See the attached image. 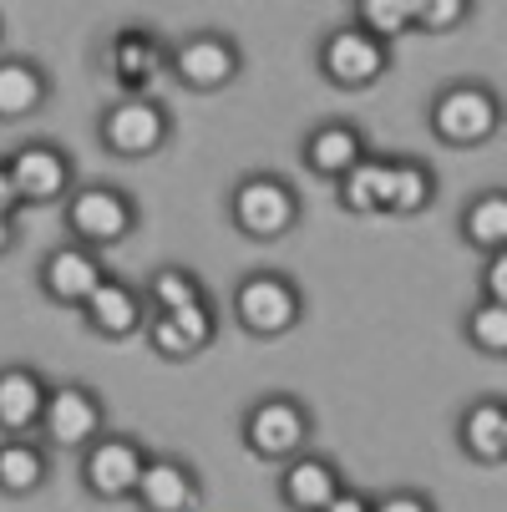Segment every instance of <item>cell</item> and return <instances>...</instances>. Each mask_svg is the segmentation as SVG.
<instances>
[{
  "mask_svg": "<svg viewBox=\"0 0 507 512\" xmlns=\"http://www.w3.org/2000/svg\"><path fill=\"white\" fill-rule=\"evenodd\" d=\"M16 244H21V224H16V218H6V213H0V259H6Z\"/></svg>",
  "mask_w": 507,
  "mask_h": 512,
  "instance_id": "obj_34",
  "label": "cell"
},
{
  "mask_svg": "<svg viewBox=\"0 0 507 512\" xmlns=\"http://www.w3.org/2000/svg\"><path fill=\"white\" fill-rule=\"evenodd\" d=\"M142 289V305H148V315H173V310H193V305H208V284L198 269L188 264H158L148 279L137 284Z\"/></svg>",
  "mask_w": 507,
  "mask_h": 512,
  "instance_id": "obj_24",
  "label": "cell"
},
{
  "mask_svg": "<svg viewBox=\"0 0 507 512\" xmlns=\"http://www.w3.org/2000/svg\"><path fill=\"white\" fill-rule=\"evenodd\" d=\"M320 512H371V492H360V487H350V482H345V487L320 507Z\"/></svg>",
  "mask_w": 507,
  "mask_h": 512,
  "instance_id": "obj_32",
  "label": "cell"
},
{
  "mask_svg": "<svg viewBox=\"0 0 507 512\" xmlns=\"http://www.w3.org/2000/svg\"><path fill=\"white\" fill-rule=\"evenodd\" d=\"M97 142L102 153L122 158V163H148L158 153H168L173 142V112L163 97H112L97 112Z\"/></svg>",
  "mask_w": 507,
  "mask_h": 512,
  "instance_id": "obj_6",
  "label": "cell"
},
{
  "mask_svg": "<svg viewBox=\"0 0 507 512\" xmlns=\"http://www.w3.org/2000/svg\"><path fill=\"white\" fill-rule=\"evenodd\" d=\"M371 512H442V507L421 487H386V492H371Z\"/></svg>",
  "mask_w": 507,
  "mask_h": 512,
  "instance_id": "obj_30",
  "label": "cell"
},
{
  "mask_svg": "<svg viewBox=\"0 0 507 512\" xmlns=\"http://www.w3.org/2000/svg\"><path fill=\"white\" fill-rule=\"evenodd\" d=\"M345 21H355V26L366 31V36H376V41L396 46L401 36H411V21H416V0H355Z\"/></svg>",
  "mask_w": 507,
  "mask_h": 512,
  "instance_id": "obj_27",
  "label": "cell"
},
{
  "mask_svg": "<svg viewBox=\"0 0 507 512\" xmlns=\"http://www.w3.org/2000/svg\"><path fill=\"white\" fill-rule=\"evenodd\" d=\"M51 482V452L36 436H0V497H36Z\"/></svg>",
  "mask_w": 507,
  "mask_h": 512,
  "instance_id": "obj_23",
  "label": "cell"
},
{
  "mask_svg": "<svg viewBox=\"0 0 507 512\" xmlns=\"http://www.w3.org/2000/svg\"><path fill=\"white\" fill-rule=\"evenodd\" d=\"M396 66V46L366 36L355 21H340L320 36L315 46V71L320 82L335 92H371L376 82H386V71Z\"/></svg>",
  "mask_w": 507,
  "mask_h": 512,
  "instance_id": "obj_7",
  "label": "cell"
},
{
  "mask_svg": "<svg viewBox=\"0 0 507 512\" xmlns=\"http://www.w3.org/2000/svg\"><path fill=\"white\" fill-rule=\"evenodd\" d=\"M477 300L487 305H507V249L487 254L482 259V274H477Z\"/></svg>",
  "mask_w": 507,
  "mask_h": 512,
  "instance_id": "obj_31",
  "label": "cell"
},
{
  "mask_svg": "<svg viewBox=\"0 0 507 512\" xmlns=\"http://www.w3.org/2000/svg\"><path fill=\"white\" fill-rule=\"evenodd\" d=\"M386 168H391V198H386V213L391 218H416V213H426L431 203H437V168L431 163H421V158H411V153H396V158H386Z\"/></svg>",
  "mask_w": 507,
  "mask_h": 512,
  "instance_id": "obj_25",
  "label": "cell"
},
{
  "mask_svg": "<svg viewBox=\"0 0 507 512\" xmlns=\"http://www.w3.org/2000/svg\"><path fill=\"white\" fill-rule=\"evenodd\" d=\"M426 127L442 148H457V153L487 148L502 132V97L492 82H477V77L442 82L426 102Z\"/></svg>",
  "mask_w": 507,
  "mask_h": 512,
  "instance_id": "obj_3",
  "label": "cell"
},
{
  "mask_svg": "<svg viewBox=\"0 0 507 512\" xmlns=\"http://www.w3.org/2000/svg\"><path fill=\"white\" fill-rule=\"evenodd\" d=\"M366 153H371V148H366V132H360L350 117H320V122L300 137L305 168H310L315 178H325V183H340Z\"/></svg>",
  "mask_w": 507,
  "mask_h": 512,
  "instance_id": "obj_18",
  "label": "cell"
},
{
  "mask_svg": "<svg viewBox=\"0 0 507 512\" xmlns=\"http://www.w3.org/2000/svg\"><path fill=\"white\" fill-rule=\"evenodd\" d=\"M107 77L122 87L117 97H148L153 82L168 71V41L153 31V26H117L107 36Z\"/></svg>",
  "mask_w": 507,
  "mask_h": 512,
  "instance_id": "obj_13",
  "label": "cell"
},
{
  "mask_svg": "<svg viewBox=\"0 0 507 512\" xmlns=\"http://www.w3.org/2000/svg\"><path fill=\"white\" fill-rule=\"evenodd\" d=\"M51 71L36 56H0V122H26L51 102Z\"/></svg>",
  "mask_w": 507,
  "mask_h": 512,
  "instance_id": "obj_21",
  "label": "cell"
},
{
  "mask_svg": "<svg viewBox=\"0 0 507 512\" xmlns=\"http://www.w3.org/2000/svg\"><path fill=\"white\" fill-rule=\"evenodd\" d=\"M168 77L183 92H198V97L229 92L244 77V46H239V36H229L219 26L188 31V36L168 41Z\"/></svg>",
  "mask_w": 507,
  "mask_h": 512,
  "instance_id": "obj_8",
  "label": "cell"
},
{
  "mask_svg": "<svg viewBox=\"0 0 507 512\" xmlns=\"http://www.w3.org/2000/svg\"><path fill=\"white\" fill-rule=\"evenodd\" d=\"M46 396H51V381L41 376V365H26V360L0 365V436H36Z\"/></svg>",
  "mask_w": 507,
  "mask_h": 512,
  "instance_id": "obj_19",
  "label": "cell"
},
{
  "mask_svg": "<svg viewBox=\"0 0 507 512\" xmlns=\"http://www.w3.org/2000/svg\"><path fill=\"white\" fill-rule=\"evenodd\" d=\"M472 21V0H416V21L411 31H426V36H447L457 26Z\"/></svg>",
  "mask_w": 507,
  "mask_h": 512,
  "instance_id": "obj_29",
  "label": "cell"
},
{
  "mask_svg": "<svg viewBox=\"0 0 507 512\" xmlns=\"http://www.w3.org/2000/svg\"><path fill=\"white\" fill-rule=\"evenodd\" d=\"M77 315H82V325H87L97 340H132V335H142V325H148L142 289H137L132 279H122V274H107Z\"/></svg>",
  "mask_w": 507,
  "mask_h": 512,
  "instance_id": "obj_16",
  "label": "cell"
},
{
  "mask_svg": "<svg viewBox=\"0 0 507 512\" xmlns=\"http://www.w3.org/2000/svg\"><path fill=\"white\" fill-rule=\"evenodd\" d=\"M6 173L11 188L21 198V208H51L66 203V193L77 188V158L51 137H26L21 148L6 153Z\"/></svg>",
  "mask_w": 507,
  "mask_h": 512,
  "instance_id": "obj_11",
  "label": "cell"
},
{
  "mask_svg": "<svg viewBox=\"0 0 507 512\" xmlns=\"http://www.w3.org/2000/svg\"><path fill=\"white\" fill-rule=\"evenodd\" d=\"M142 340H148V350L163 355V360H193V355H203L213 340H219V305L208 300V305H193V310L148 315Z\"/></svg>",
  "mask_w": 507,
  "mask_h": 512,
  "instance_id": "obj_17",
  "label": "cell"
},
{
  "mask_svg": "<svg viewBox=\"0 0 507 512\" xmlns=\"http://www.w3.org/2000/svg\"><path fill=\"white\" fill-rule=\"evenodd\" d=\"M61 229H66L71 244L107 254V249L127 244L142 229V208H137V198L122 183H102V178L97 183H77L66 193V203H61Z\"/></svg>",
  "mask_w": 507,
  "mask_h": 512,
  "instance_id": "obj_4",
  "label": "cell"
},
{
  "mask_svg": "<svg viewBox=\"0 0 507 512\" xmlns=\"http://www.w3.org/2000/svg\"><path fill=\"white\" fill-rule=\"evenodd\" d=\"M239 442H244V452L254 462L284 467L289 457L310 452V442H315V411L295 391H264L239 416Z\"/></svg>",
  "mask_w": 507,
  "mask_h": 512,
  "instance_id": "obj_2",
  "label": "cell"
},
{
  "mask_svg": "<svg viewBox=\"0 0 507 512\" xmlns=\"http://www.w3.org/2000/svg\"><path fill=\"white\" fill-rule=\"evenodd\" d=\"M0 41H6V21H0Z\"/></svg>",
  "mask_w": 507,
  "mask_h": 512,
  "instance_id": "obj_35",
  "label": "cell"
},
{
  "mask_svg": "<svg viewBox=\"0 0 507 512\" xmlns=\"http://www.w3.org/2000/svg\"><path fill=\"white\" fill-rule=\"evenodd\" d=\"M107 254L82 249V244H51L36 264V284H41V300L56 310H82L92 300V289L107 279Z\"/></svg>",
  "mask_w": 507,
  "mask_h": 512,
  "instance_id": "obj_12",
  "label": "cell"
},
{
  "mask_svg": "<svg viewBox=\"0 0 507 512\" xmlns=\"http://www.w3.org/2000/svg\"><path fill=\"white\" fill-rule=\"evenodd\" d=\"M452 436H457V452L467 462H477V467H507V401L497 391L472 396L457 411Z\"/></svg>",
  "mask_w": 507,
  "mask_h": 512,
  "instance_id": "obj_15",
  "label": "cell"
},
{
  "mask_svg": "<svg viewBox=\"0 0 507 512\" xmlns=\"http://www.w3.org/2000/svg\"><path fill=\"white\" fill-rule=\"evenodd\" d=\"M132 507L137 512H198L203 507L198 467L188 457H178V452H153L148 467H142V477H137Z\"/></svg>",
  "mask_w": 507,
  "mask_h": 512,
  "instance_id": "obj_14",
  "label": "cell"
},
{
  "mask_svg": "<svg viewBox=\"0 0 507 512\" xmlns=\"http://www.w3.org/2000/svg\"><path fill=\"white\" fill-rule=\"evenodd\" d=\"M229 224L249 244H279L305 224V198L274 168H254L229 188Z\"/></svg>",
  "mask_w": 507,
  "mask_h": 512,
  "instance_id": "obj_1",
  "label": "cell"
},
{
  "mask_svg": "<svg viewBox=\"0 0 507 512\" xmlns=\"http://www.w3.org/2000/svg\"><path fill=\"white\" fill-rule=\"evenodd\" d=\"M102 431H107V401L97 386H87V381L51 386L41 426H36V442L46 452H87Z\"/></svg>",
  "mask_w": 507,
  "mask_h": 512,
  "instance_id": "obj_9",
  "label": "cell"
},
{
  "mask_svg": "<svg viewBox=\"0 0 507 512\" xmlns=\"http://www.w3.org/2000/svg\"><path fill=\"white\" fill-rule=\"evenodd\" d=\"M229 315L254 340H284L305 320V289L289 269H244L229 289Z\"/></svg>",
  "mask_w": 507,
  "mask_h": 512,
  "instance_id": "obj_5",
  "label": "cell"
},
{
  "mask_svg": "<svg viewBox=\"0 0 507 512\" xmlns=\"http://www.w3.org/2000/svg\"><path fill=\"white\" fill-rule=\"evenodd\" d=\"M457 234H462V244H467L477 259L507 249V188H482V193H472V198L462 203V213H457Z\"/></svg>",
  "mask_w": 507,
  "mask_h": 512,
  "instance_id": "obj_22",
  "label": "cell"
},
{
  "mask_svg": "<svg viewBox=\"0 0 507 512\" xmlns=\"http://www.w3.org/2000/svg\"><path fill=\"white\" fill-rule=\"evenodd\" d=\"M335 198H340V208L355 213V218L386 213V198H391V168H386V158L366 153V158H360V163L335 183Z\"/></svg>",
  "mask_w": 507,
  "mask_h": 512,
  "instance_id": "obj_26",
  "label": "cell"
},
{
  "mask_svg": "<svg viewBox=\"0 0 507 512\" xmlns=\"http://www.w3.org/2000/svg\"><path fill=\"white\" fill-rule=\"evenodd\" d=\"M0 213H6V218H16V213H21V198H16V188H11L6 158H0Z\"/></svg>",
  "mask_w": 507,
  "mask_h": 512,
  "instance_id": "obj_33",
  "label": "cell"
},
{
  "mask_svg": "<svg viewBox=\"0 0 507 512\" xmlns=\"http://www.w3.org/2000/svg\"><path fill=\"white\" fill-rule=\"evenodd\" d=\"M153 447L137 442L132 431H102L87 452H77V477H82V492L92 502H132L137 492V477L148 467Z\"/></svg>",
  "mask_w": 507,
  "mask_h": 512,
  "instance_id": "obj_10",
  "label": "cell"
},
{
  "mask_svg": "<svg viewBox=\"0 0 507 512\" xmlns=\"http://www.w3.org/2000/svg\"><path fill=\"white\" fill-rule=\"evenodd\" d=\"M345 487V477H340V467H335V457H325V452H300V457H289L284 467H279V477H274V492H279V502L289 507V512H320L335 492Z\"/></svg>",
  "mask_w": 507,
  "mask_h": 512,
  "instance_id": "obj_20",
  "label": "cell"
},
{
  "mask_svg": "<svg viewBox=\"0 0 507 512\" xmlns=\"http://www.w3.org/2000/svg\"><path fill=\"white\" fill-rule=\"evenodd\" d=\"M462 340L487 355V360H502L507 355V305H487V300H472L467 315H462Z\"/></svg>",
  "mask_w": 507,
  "mask_h": 512,
  "instance_id": "obj_28",
  "label": "cell"
}]
</instances>
